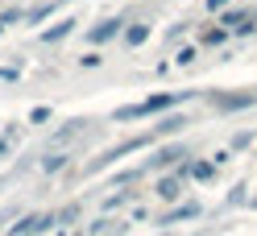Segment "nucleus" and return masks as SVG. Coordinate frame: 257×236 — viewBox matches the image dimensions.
Returning a JSON list of instances; mask_svg holds the SVG:
<instances>
[{
    "label": "nucleus",
    "instance_id": "obj_3",
    "mask_svg": "<svg viewBox=\"0 0 257 236\" xmlns=\"http://www.w3.org/2000/svg\"><path fill=\"white\" fill-rule=\"evenodd\" d=\"M116 25H120V21H108V25H100V29H91V42H108L112 34H116Z\"/></svg>",
    "mask_w": 257,
    "mask_h": 236
},
{
    "label": "nucleus",
    "instance_id": "obj_4",
    "mask_svg": "<svg viewBox=\"0 0 257 236\" xmlns=\"http://www.w3.org/2000/svg\"><path fill=\"white\" fill-rule=\"evenodd\" d=\"M179 186H183V182H179V178H166V182H162V186H158V191H162V195H166V199H179Z\"/></svg>",
    "mask_w": 257,
    "mask_h": 236
},
{
    "label": "nucleus",
    "instance_id": "obj_1",
    "mask_svg": "<svg viewBox=\"0 0 257 236\" xmlns=\"http://www.w3.org/2000/svg\"><path fill=\"white\" fill-rule=\"evenodd\" d=\"M183 96H154V100H146V104H133V108H120L116 112V120H137V116H150V112H158V108H170V104H179Z\"/></svg>",
    "mask_w": 257,
    "mask_h": 236
},
{
    "label": "nucleus",
    "instance_id": "obj_5",
    "mask_svg": "<svg viewBox=\"0 0 257 236\" xmlns=\"http://www.w3.org/2000/svg\"><path fill=\"white\" fill-rule=\"evenodd\" d=\"M183 215H199V207H195V203H191V207H179V211H174L170 219H183ZM170 219H166V224H170Z\"/></svg>",
    "mask_w": 257,
    "mask_h": 236
},
{
    "label": "nucleus",
    "instance_id": "obj_2",
    "mask_svg": "<svg viewBox=\"0 0 257 236\" xmlns=\"http://www.w3.org/2000/svg\"><path fill=\"white\" fill-rule=\"evenodd\" d=\"M46 228H54V215H25L9 236H29V232H46Z\"/></svg>",
    "mask_w": 257,
    "mask_h": 236
}]
</instances>
